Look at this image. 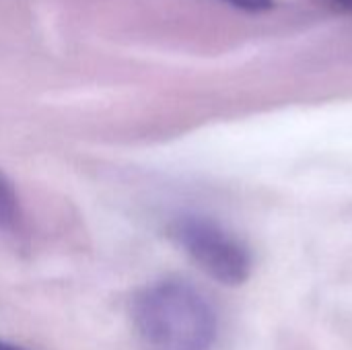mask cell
<instances>
[{
  "instance_id": "obj_1",
  "label": "cell",
  "mask_w": 352,
  "mask_h": 350,
  "mask_svg": "<svg viewBox=\"0 0 352 350\" xmlns=\"http://www.w3.org/2000/svg\"><path fill=\"white\" fill-rule=\"evenodd\" d=\"M132 324L146 350H212L219 336L214 307L186 281L144 287L134 297Z\"/></svg>"
},
{
  "instance_id": "obj_2",
  "label": "cell",
  "mask_w": 352,
  "mask_h": 350,
  "mask_svg": "<svg viewBox=\"0 0 352 350\" xmlns=\"http://www.w3.org/2000/svg\"><path fill=\"white\" fill-rule=\"evenodd\" d=\"M171 237L204 274L221 285L237 287L252 274L248 245L208 217L186 215L175 219Z\"/></svg>"
},
{
  "instance_id": "obj_3",
  "label": "cell",
  "mask_w": 352,
  "mask_h": 350,
  "mask_svg": "<svg viewBox=\"0 0 352 350\" xmlns=\"http://www.w3.org/2000/svg\"><path fill=\"white\" fill-rule=\"evenodd\" d=\"M16 219V194L12 184L0 173V227H10Z\"/></svg>"
},
{
  "instance_id": "obj_4",
  "label": "cell",
  "mask_w": 352,
  "mask_h": 350,
  "mask_svg": "<svg viewBox=\"0 0 352 350\" xmlns=\"http://www.w3.org/2000/svg\"><path fill=\"white\" fill-rule=\"evenodd\" d=\"M225 2L241 10H250V12H262V10L272 8L274 4V0H225Z\"/></svg>"
},
{
  "instance_id": "obj_5",
  "label": "cell",
  "mask_w": 352,
  "mask_h": 350,
  "mask_svg": "<svg viewBox=\"0 0 352 350\" xmlns=\"http://www.w3.org/2000/svg\"><path fill=\"white\" fill-rule=\"evenodd\" d=\"M0 350H27V349H21V347H16V344H10V342L0 340Z\"/></svg>"
},
{
  "instance_id": "obj_6",
  "label": "cell",
  "mask_w": 352,
  "mask_h": 350,
  "mask_svg": "<svg viewBox=\"0 0 352 350\" xmlns=\"http://www.w3.org/2000/svg\"><path fill=\"white\" fill-rule=\"evenodd\" d=\"M334 4H338V6H342V8H349L352 10V0H332Z\"/></svg>"
}]
</instances>
